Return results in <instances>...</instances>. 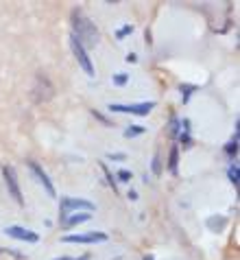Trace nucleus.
Returning <instances> with one entry per match:
<instances>
[{
	"label": "nucleus",
	"instance_id": "nucleus-11",
	"mask_svg": "<svg viewBox=\"0 0 240 260\" xmlns=\"http://www.w3.org/2000/svg\"><path fill=\"white\" fill-rule=\"evenodd\" d=\"M177 162H179V147L173 144L170 147V155H168V171L173 175H177Z\"/></svg>",
	"mask_w": 240,
	"mask_h": 260
},
{
	"label": "nucleus",
	"instance_id": "nucleus-6",
	"mask_svg": "<svg viewBox=\"0 0 240 260\" xmlns=\"http://www.w3.org/2000/svg\"><path fill=\"white\" fill-rule=\"evenodd\" d=\"M63 243H105L109 236L105 232H85V234H65L61 238Z\"/></svg>",
	"mask_w": 240,
	"mask_h": 260
},
{
	"label": "nucleus",
	"instance_id": "nucleus-4",
	"mask_svg": "<svg viewBox=\"0 0 240 260\" xmlns=\"http://www.w3.org/2000/svg\"><path fill=\"white\" fill-rule=\"evenodd\" d=\"M155 105H157L155 101H142V103H129V105L112 103L109 105V110L112 112H122V114H133V116H147Z\"/></svg>",
	"mask_w": 240,
	"mask_h": 260
},
{
	"label": "nucleus",
	"instance_id": "nucleus-20",
	"mask_svg": "<svg viewBox=\"0 0 240 260\" xmlns=\"http://www.w3.org/2000/svg\"><path fill=\"white\" fill-rule=\"evenodd\" d=\"M151 169H153V173H155V175H159V173H162V164H159V155H155V157H153V164H151Z\"/></svg>",
	"mask_w": 240,
	"mask_h": 260
},
{
	"label": "nucleus",
	"instance_id": "nucleus-14",
	"mask_svg": "<svg viewBox=\"0 0 240 260\" xmlns=\"http://www.w3.org/2000/svg\"><path fill=\"white\" fill-rule=\"evenodd\" d=\"M227 175H229V182L234 184V186H238V177H240V169H238V164L234 162L229 166V171H227Z\"/></svg>",
	"mask_w": 240,
	"mask_h": 260
},
{
	"label": "nucleus",
	"instance_id": "nucleus-10",
	"mask_svg": "<svg viewBox=\"0 0 240 260\" xmlns=\"http://www.w3.org/2000/svg\"><path fill=\"white\" fill-rule=\"evenodd\" d=\"M205 225L212 230V232H223V230L227 228V219H225V216H210L205 221Z\"/></svg>",
	"mask_w": 240,
	"mask_h": 260
},
{
	"label": "nucleus",
	"instance_id": "nucleus-21",
	"mask_svg": "<svg viewBox=\"0 0 240 260\" xmlns=\"http://www.w3.org/2000/svg\"><path fill=\"white\" fill-rule=\"evenodd\" d=\"M107 157H109V160H118V162H120V160H125L127 155H125V153H109Z\"/></svg>",
	"mask_w": 240,
	"mask_h": 260
},
{
	"label": "nucleus",
	"instance_id": "nucleus-8",
	"mask_svg": "<svg viewBox=\"0 0 240 260\" xmlns=\"http://www.w3.org/2000/svg\"><path fill=\"white\" fill-rule=\"evenodd\" d=\"M5 234L16 238V241H24V243H38L40 241V234L33 232V230H26V228H20V225H9L5 228Z\"/></svg>",
	"mask_w": 240,
	"mask_h": 260
},
{
	"label": "nucleus",
	"instance_id": "nucleus-9",
	"mask_svg": "<svg viewBox=\"0 0 240 260\" xmlns=\"http://www.w3.org/2000/svg\"><path fill=\"white\" fill-rule=\"evenodd\" d=\"M90 219H92L90 212H79V214H68L61 223H63V228H75V225H81V223L90 221Z\"/></svg>",
	"mask_w": 240,
	"mask_h": 260
},
{
	"label": "nucleus",
	"instance_id": "nucleus-12",
	"mask_svg": "<svg viewBox=\"0 0 240 260\" xmlns=\"http://www.w3.org/2000/svg\"><path fill=\"white\" fill-rule=\"evenodd\" d=\"M199 88H196V85H190V83H181L179 85V92L184 96H181V101H184V103H188V101H190V96H192V92H196Z\"/></svg>",
	"mask_w": 240,
	"mask_h": 260
},
{
	"label": "nucleus",
	"instance_id": "nucleus-7",
	"mask_svg": "<svg viewBox=\"0 0 240 260\" xmlns=\"http://www.w3.org/2000/svg\"><path fill=\"white\" fill-rule=\"evenodd\" d=\"M28 164V169H31V173H33V175H35V179H38V182L44 186V190H46L48 192V197H57V192H55V186H53V182H50V179H48V175H46V171H44L42 169V166L38 164V162H26Z\"/></svg>",
	"mask_w": 240,
	"mask_h": 260
},
{
	"label": "nucleus",
	"instance_id": "nucleus-25",
	"mask_svg": "<svg viewBox=\"0 0 240 260\" xmlns=\"http://www.w3.org/2000/svg\"><path fill=\"white\" fill-rule=\"evenodd\" d=\"M53 260H75V258H70V256H61V258H53Z\"/></svg>",
	"mask_w": 240,
	"mask_h": 260
},
{
	"label": "nucleus",
	"instance_id": "nucleus-19",
	"mask_svg": "<svg viewBox=\"0 0 240 260\" xmlns=\"http://www.w3.org/2000/svg\"><path fill=\"white\" fill-rule=\"evenodd\" d=\"M179 125H181L179 118H173V120H170V136H175V138L179 136Z\"/></svg>",
	"mask_w": 240,
	"mask_h": 260
},
{
	"label": "nucleus",
	"instance_id": "nucleus-18",
	"mask_svg": "<svg viewBox=\"0 0 240 260\" xmlns=\"http://www.w3.org/2000/svg\"><path fill=\"white\" fill-rule=\"evenodd\" d=\"M116 177H118V179H116V182H131V177H133V175H131V171H127V169H120L118 173H116Z\"/></svg>",
	"mask_w": 240,
	"mask_h": 260
},
{
	"label": "nucleus",
	"instance_id": "nucleus-22",
	"mask_svg": "<svg viewBox=\"0 0 240 260\" xmlns=\"http://www.w3.org/2000/svg\"><path fill=\"white\" fill-rule=\"evenodd\" d=\"M92 114H94V116H96V118H98V120H100V122H105V125H107V118H105V116H103V114H98V112H96V110H92Z\"/></svg>",
	"mask_w": 240,
	"mask_h": 260
},
{
	"label": "nucleus",
	"instance_id": "nucleus-5",
	"mask_svg": "<svg viewBox=\"0 0 240 260\" xmlns=\"http://www.w3.org/2000/svg\"><path fill=\"white\" fill-rule=\"evenodd\" d=\"M3 175H5V182H7V188H9L11 197L18 201V204H24V197L20 192V186H18V175H16V169L13 166H3Z\"/></svg>",
	"mask_w": 240,
	"mask_h": 260
},
{
	"label": "nucleus",
	"instance_id": "nucleus-26",
	"mask_svg": "<svg viewBox=\"0 0 240 260\" xmlns=\"http://www.w3.org/2000/svg\"><path fill=\"white\" fill-rule=\"evenodd\" d=\"M75 260H90V256L85 254V256H81V258H75Z\"/></svg>",
	"mask_w": 240,
	"mask_h": 260
},
{
	"label": "nucleus",
	"instance_id": "nucleus-17",
	"mask_svg": "<svg viewBox=\"0 0 240 260\" xmlns=\"http://www.w3.org/2000/svg\"><path fill=\"white\" fill-rule=\"evenodd\" d=\"M131 33H133V26H131V24H125L122 28H118V33H116V40H125L127 35H131Z\"/></svg>",
	"mask_w": 240,
	"mask_h": 260
},
{
	"label": "nucleus",
	"instance_id": "nucleus-2",
	"mask_svg": "<svg viewBox=\"0 0 240 260\" xmlns=\"http://www.w3.org/2000/svg\"><path fill=\"white\" fill-rule=\"evenodd\" d=\"M72 210H83V212H92V210H96V206L92 204V201H87V199H77V197H61V206H59V216H61V221L68 216Z\"/></svg>",
	"mask_w": 240,
	"mask_h": 260
},
{
	"label": "nucleus",
	"instance_id": "nucleus-23",
	"mask_svg": "<svg viewBox=\"0 0 240 260\" xmlns=\"http://www.w3.org/2000/svg\"><path fill=\"white\" fill-rule=\"evenodd\" d=\"M125 59H127V61H131V63H135V61H138V55H135V53H129V55L125 57Z\"/></svg>",
	"mask_w": 240,
	"mask_h": 260
},
{
	"label": "nucleus",
	"instance_id": "nucleus-3",
	"mask_svg": "<svg viewBox=\"0 0 240 260\" xmlns=\"http://www.w3.org/2000/svg\"><path fill=\"white\" fill-rule=\"evenodd\" d=\"M70 48H72V53H75V57H77L79 66L85 70V75L94 77V63L90 59V55H87V48H83V44L75 38V35H70Z\"/></svg>",
	"mask_w": 240,
	"mask_h": 260
},
{
	"label": "nucleus",
	"instance_id": "nucleus-13",
	"mask_svg": "<svg viewBox=\"0 0 240 260\" xmlns=\"http://www.w3.org/2000/svg\"><path fill=\"white\" fill-rule=\"evenodd\" d=\"M147 129H144L142 125H131L125 129V138H135V136H142Z\"/></svg>",
	"mask_w": 240,
	"mask_h": 260
},
{
	"label": "nucleus",
	"instance_id": "nucleus-27",
	"mask_svg": "<svg viewBox=\"0 0 240 260\" xmlns=\"http://www.w3.org/2000/svg\"><path fill=\"white\" fill-rule=\"evenodd\" d=\"M144 260H155V258H153V256H144Z\"/></svg>",
	"mask_w": 240,
	"mask_h": 260
},
{
	"label": "nucleus",
	"instance_id": "nucleus-1",
	"mask_svg": "<svg viewBox=\"0 0 240 260\" xmlns=\"http://www.w3.org/2000/svg\"><path fill=\"white\" fill-rule=\"evenodd\" d=\"M72 24H75V38L81 42L83 48L85 46H96L98 44V40H100V33H98V28L94 26L92 20H87L83 16V11H75L72 13Z\"/></svg>",
	"mask_w": 240,
	"mask_h": 260
},
{
	"label": "nucleus",
	"instance_id": "nucleus-16",
	"mask_svg": "<svg viewBox=\"0 0 240 260\" xmlns=\"http://www.w3.org/2000/svg\"><path fill=\"white\" fill-rule=\"evenodd\" d=\"M103 173H105V177H107V184L112 186V190H118V182H116V175H112V173H109V169H107L105 164H103Z\"/></svg>",
	"mask_w": 240,
	"mask_h": 260
},
{
	"label": "nucleus",
	"instance_id": "nucleus-15",
	"mask_svg": "<svg viewBox=\"0 0 240 260\" xmlns=\"http://www.w3.org/2000/svg\"><path fill=\"white\" fill-rule=\"evenodd\" d=\"M129 83V75L127 72H118V75H114V85H118V88H122V85Z\"/></svg>",
	"mask_w": 240,
	"mask_h": 260
},
{
	"label": "nucleus",
	"instance_id": "nucleus-24",
	"mask_svg": "<svg viewBox=\"0 0 240 260\" xmlns=\"http://www.w3.org/2000/svg\"><path fill=\"white\" fill-rule=\"evenodd\" d=\"M127 199H131V201H138V192H135V190H129V192H127Z\"/></svg>",
	"mask_w": 240,
	"mask_h": 260
}]
</instances>
